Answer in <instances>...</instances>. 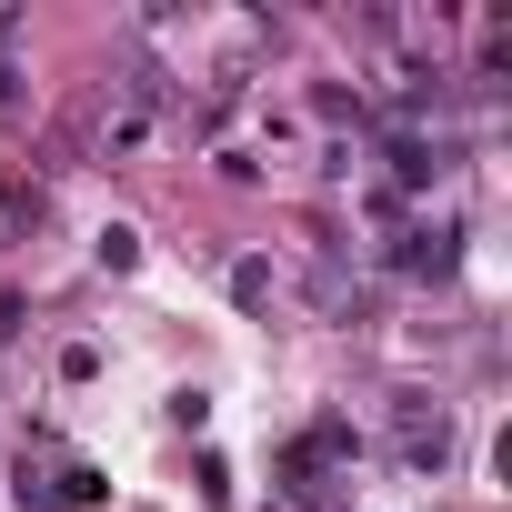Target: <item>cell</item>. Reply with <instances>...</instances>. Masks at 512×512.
<instances>
[{
    "label": "cell",
    "instance_id": "6da1fadb",
    "mask_svg": "<svg viewBox=\"0 0 512 512\" xmlns=\"http://www.w3.org/2000/svg\"><path fill=\"white\" fill-rule=\"evenodd\" d=\"M352 462H362V432H352L342 412L302 422V432L272 452V472H282V512H332V502H352Z\"/></svg>",
    "mask_w": 512,
    "mask_h": 512
},
{
    "label": "cell",
    "instance_id": "7a4b0ae2",
    "mask_svg": "<svg viewBox=\"0 0 512 512\" xmlns=\"http://www.w3.org/2000/svg\"><path fill=\"white\" fill-rule=\"evenodd\" d=\"M462 241H472L462 211H402L392 241H382V272L392 282H452L462 272Z\"/></svg>",
    "mask_w": 512,
    "mask_h": 512
},
{
    "label": "cell",
    "instance_id": "3957f363",
    "mask_svg": "<svg viewBox=\"0 0 512 512\" xmlns=\"http://www.w3.org/2000/svg\"><path fill=\"white\" fill-rule=\"evenodd\" d=\"M392 462L402 472H422V482H442L452 472V452H462V432H452V402L442 392H392Z\"/></svg>",
    "mask_w": 512,
    "mask_h": 512
},
{
    "label": "cell",
    "instance_id": "277c9868",
    "mask_svg": "<svg viewBox=\"0 0 512 512\" xmlns=\"http://www.w3.org/2000/svg\"><path fill=\"white\" fill-rule=\"evenodd\" d=\"M382 171H392L382 191H402V201L412 191H442L462 171V131H382Z\"/></svg>",
    "mask_w": 512,
    "mask_h": 512
},
{
    "label": "cell",
    "instance_id": "5b68a950",
    "mask_svg": "<svg viewBox=\"0 0 512 512\" xmlns=\"http://www.w3.org/2000/svg\"><path fill=\"white\" fill-rule=\"evenodd\" d=\"M302 292H312V312H322V322H372V292L352 282V262H342V251H322V262L302 272Z\"/></svg>",
    "mask_w": 512,
    "mask_h": 512
},
{
    "label": "cell",
    "instance_id": "8992f818",
    "mask_svg": "<svg viewBox=\"0 0 512 512\" xmlns=\"http://www.w3.org/2000/svg\"><path fill=\"white\" fill-rule=\"evenodd\" d=\"M151 131H161V111H141V101H101V121H91V141H101V161H141L151 151Z\"/></svg>",
    "mask_w": 512,
    "mask_h": 512
},
{
    "label": "cell",
    "instance_id": "52a82bcc",
    "mask_svg": "<svg viewBox=\"0 0 512 512\" xmlns=\"http://www.w3.org/2000/svg\"><path fill=\"white\" fill-rule=\"evenodd\" d=\"M51 502H61V512H101V502H111V472H101V462H51Z\"/></svg>",
    "mask_w": 512,
    "mask_h": 512
},
{
    "label": "cell",
    "instance_id": "ba28073f",
    "mask_svg": "<svg viewBox=\"0 0 512 512\" xmlns=\"http://www.w3.org/2000/svg\"><path fill=\"white\" fill-rule=\"evenodd\" d=\"M312 121H332V131H342V121L372 131V91H362V81H312Z\"/></svg>",
    "mask_w": 512,
    "mask_h": 512
},
{
    "label": "cell",
    "instance_id": "9c48e42d",
    "mask_svg": "<svg viewBox=\"0 0 512 512\" xmlns=\"http://www.w3.org/2000/svg\"><path fill=\"white\" fill-rule=\"evenodd\" d=\"M231 302H241V312H272V302H282V272L262 262V251H241V262H231Z\"/></svg>",
    "mask_w": 512,
    "mask_h": 512
},
{
    "label": "cell",
    "instance_id": "30bf717a",
    "mask_svg": "<svg viewBox=\"0 0 512 512\" xmlns=\"http://www.w3.org/2000/svg\"><path fill=\"white\" fill-rule=\"evenodd\" d=\"M91 262H101L111 282H121V272H141V231H131V221H101V231H91Z\"/></svg>",
    "mask_w": 512,
    "mask_h": 512
},
{
    "label": "cell",
    "instance_id": "8fae6325",
    "mask_svg": "<svg viewBox=\"0 0 512 512\" xmlns=\"http://www.w3.org/2000/svg\"><path fill=\"white\" fill-rule=\"evenodd\" d=\"M211 171H221L231 191H251V181H262V151H251V141H211Z\"/></svg>",
    "mask_w": 512,
    "mask_h": 512
},
{
    "label": "cell",
    "instance_id": "7c38bea8",
    "mask_svg": "<svg viewBox=\"0 0 512 512\" xmlns=\"http://www.w3.org/2000/svg\"><path fill=\"white\" fill-rule=\"evenodd\" d=\"M171 432H191V442L211 432V392H201V382H181V392H171Z\"/></svg>",
    "mask_w": 512,
    "mask_h": 512
},
{
    "label": "cell",
    "instance_id": "4fadbf2b",
    "mask_svg": "<svg viewBox=\"0 0 512 512\" xmlns=\"http://www.w3.org/2000/svg\"><path fill=\"white\" fill-rule=\"evenodd\" d=\"M21 111V61H0V121Z\"/></svg>",
    "mask_w": 512,
    "mask_h": 512
},
{
    "label": "cell",
    "instance_id": "5bb4252c",
    "mask_svg": "<svg viewBox=\"0 0 512 512\" xmlns=\"http://www.w3.org/2000/svg\"><path fill=\"white\" fill-rule=\"evenodd\" d=\"M11 41H21V11H0V61H11Z\"/></svg>",
    "mask_w": 512,
    "mask_h": 512
},
{
    "label": "cell",
    "instance_id": "9a60e30c",
    "mask_svg": "<svg viewBox=\"0 0 512 512\" xmlns=\"http://www.w3.org/2000/svg\"><path fill=\"white\" fill-rule=\"evenodd\" d=\"M272 512H282V502H272Z\"/></svg>",
    "mask_w": 512,
    "mask_h": 512
}]
</instances>
